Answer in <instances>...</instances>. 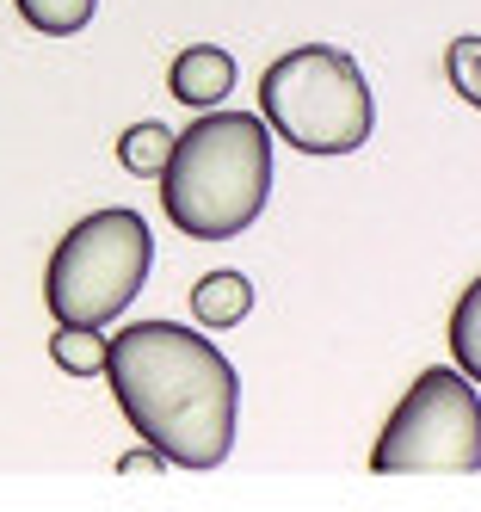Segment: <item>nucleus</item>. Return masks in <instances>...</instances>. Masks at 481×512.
<instances>
[{"label": "nucleus", "instance_id": "1", "mask_svg": "<svg viewBox=\"0 0 481 512\" xmlns=\"http://www.w3.org/2000/svg\"><path fill=\"white\" fill-rule=\"evenodd\" d=\"M105 377L118 414L173 469H222L235 451L241 377L210 334L179 321H130L111 334Z\"/></svg>", "mask_w": 481, "mask_h": 512}, {"label": "nucleus", "instance_id": "2", "mask_svg": "<svg viewBox=\"0 0 481 512\" xmlns=\"http://www.w3.org/2000/svg\"><path fill=\"white\" fill-rule=\"evenodd\" d=\"M161 210L179 235L192 241H229L272 198V130L259 112H198L167 149Z\"/></svg>", "mask_w": 481, "mask_h": 512}, {"label": "nucleus", "instance_id": "3", "mask_svg": "<svg viewBox=\"0 0 481 512\" xmlns=\"http://www.w3.org/2000/svg\"><path fill=\"white\" fill-rule=\"evenodd\" d=\"M259 118L303 155H352L377 130V105L346 50L303 44L259 75Z\"/></svg>", "mask_w": 481, "mask_h": 512}, {"label": "nucleus", "instance_id": "4", "mask_svg": "<svg viewBox=\"0 0 481 512\" xmlns=\"http://www.w3.org/2000/svg\"><path fill=\"white\" fill-rule=\"evenodd\" d=\"M148 266H155V235L136 210H93L81 216L50 253L44 272V303L56 321H81V327H105L118 321L136 290L148 284Z\"/></svg>", "mask_w": 481, "mask_h": 512}, {"label": "nucleus", "instance_id": "5", "mask_svg": "<svg viewBox=\"0 0 481 512\" xmlns=\"http://www.w3.org/2000/svg\"><path fill=\"white\" fill-rule=\"evenodd\" d=\"M481 469V395L457 371H420L370 445V475H475Z\"/></svg>", "mask_w": 481, "mask_h": 512}, {"label": "nucleus", "instance_id": "6", "mask_svg": "<svg viewBox=\"0 0 481 512\" xmlns=\"http://www.w3.org/2000/svg\"><path fill=\"white\" fill-rule=\"evenodd\" d=\"M235 87V56L216 50V44H192L179 50L173 68H167V93L179 105H192V112H210V105H222Z\"/></svg>", "mask_w": 481, "mask_h": 512}, {"label": "nucleus", "instance_id": "7", "mask_svg": "<svg viewBox=\"0 0 481 512\" xmlns=\"http://www.w3.org/2000/svg\"><path fill=\"white\" fill-rule=\"evenodd\" d=\"M192 315L204 327H241L253 315V278L247 272H210L192 284Z\"/></svg>", "mask_w": 481, "mask_h": 512}, {"label": "nucleus", "instance_id": "8", "mask_svg": "<svg viewBox=\"0 0 481 512\" xmlns=\"http://www.w3.org/2000/svg\"><path fill=\"white\" fill-rule=\"evenodd\" d=\"M105 327H81V321H56V334H50V358L62 364L68 377H105Z\"/></svg>", "mask_w": 481, "mask_h": 512}, {"label": "nucleus", "instance_id": "9", "mask_svg": "<svg viewBox=\"0 0 481 512\" xmlns=\"http://www.w3.org/2000/svg\"><path fill=\"white\" fill-rule=\"evenodd\" d=\"M451 358H457V371L481 389V278L457 297L451 309Z\"/></svg>", "mask_w": 481, "mask_h": 512}, {"label": "nucleus", "instance_id": "10", "mask_svg": "<svg viewBox=\"0 0 481 512\" xmlns=\"http://www.w3.org/2000/svg\"><path fill=\"white\" fill-rule=\"evenodd\" d=\"M13 7L31 31H44V38H74V31L93 25L99 0H13Z\"/></svg>", "mask_w": 481, "mask_h": 512}, {"label": "nucleus", "instance_id": "11", "mask_svg": "<svg viewBox=\"0 0 481 512\" xmlns=\"http://www.w3.org/2000/svg\"><path fill=\"white\" fill-rule=\"evenodd\" d=\"M167 149H173V130L167 124H130L124 136H118V161H124V173H136V179H155L161 167H167Z\"/></svg>", "mask_w": 481, "mask_h": 512}, {"label": "nucleus", "instance_id": "12", "mask_svg": "<svg viewBox=\"0 0 481 512\" xmlns=\"http://www.w3.org/2000/svg\"><path fill=\"white\" fill-rule=\"evenodd\" d=\"M444 81L481 112V38H451V50H444Z\"/></svg>", "mask_w": 481, "mask_h": 512}, {"label": "nucleus", "instance_id": "13", "mask_svg": "<svg viewBox=\"0 0 481 512\" xmlns=\"http://www.w3.org/2000/svg\"><path fill=\"white\" fill-rule=\"evenodd\" d=\"M161 463H167L161 451H130V457H118V469H124V475H142V469H161Z\"/></svg>", "mask_w": 481, "mask_h": 512}]
</instances>
